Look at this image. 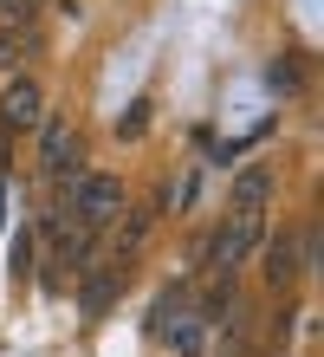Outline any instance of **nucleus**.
Wrapping results in <instances>:
<instances>
[{"mask_svg": "<svg viewBox=\"0 0 324 357\" xmlns=\"http://www.w3.org/2000/svg\"><path fill=\"white\" fill-rule=\"evenodd\" d=\"M33 137H39V182L65 188L84 169V137H78V123L65 117V111H46V117L33 123Z\"/></svg>", "mask_w": 324, "mask_h": 357, "instance_id": "nucleus-3", "label": "nucleus"}, {"mask_svg": "<svg viewBox=\"0 0 324 357\" xmlns=\"http://www.w3.org/2000/svg\"><path fill=\"white\" fill-rule=\"evenodd\" d=\"M259 241H266V215H221L194 260L214 266V273H240V266L259 254Z\"/></svg>", "mask_w": 324, "mask_h": 357, "instance_id": "nucleus-4", "label": "nucleus"}, {"mask_svg": "<svg viewBox=\"0 0 324 357\" xmlns=\"http://www.w3.org/2000/svg\"><path fill=\"white\" fill-rule=\"evenodd\" d=\"M59 208H65V215H72L78 227H84V234H111V221L123 215V202H130V188H123V176H111V169H91V162H84V169L72 176V182H65L59 188Z\"/></svg>", "mask_w": 324, "mask_h": 357, "instance_id": "nucleus-1", "label": "nucleus"}, {"mask_svg": "<svg viewBox=\"0 0 324 357\" xmlns=\"http://www.w3.org/2000/svg\"><path fill=\"white\" fill-rule=\"evenodd\" d=\"M78 280H84V312H104V305H111V292H117V266H98V260H91Z\"/></svg>", "mask_w": 324, "mask_h": 357, "instance_id": "nucleus-8", "label": "nucleus"}, {"mask_svg": "<svg viewBox=\"0 0 324 357\" xmlns=\"http://www.w3.org/2000/svg\"><path fill=\"white\" fill-rule=\"evenodd\" d=\"M156 221H162L156 202H123V215L111 221V234H117L111 254H117V260H137L143 247H149V234H156Z\"/></svg>", "mask_w": 324, "mask_h": 357, "instance_id": "nucleus-6", "label": "nucleus"}, {"mask_svg": "<svg viewBox=\"0 0 324 357\" xmlns=\"http://www.w3.org/2000/svg\"><path fill=\"white\" fill-rule=\"evenodd\" d=\"M33 254H39V234L33 227H13V254H7L13 280H33Z\"/></svg>", "mask_w": 324, "mask_h": 357, "instance_id": "nucleus-9", "label": "nucleus"}, {"mask_svg": "<svg viewBox=\"0 0 324 357\" xmlns=\"http://www.w3.org/2000/svg\"><path fill=\"white\" fill-rule=\"evenodd\" d=\"M46 85H39V72H7L0 78V162L13 156V137H33V123L46 117Z\"/></svg>", "mask_w": 324, "mask_h": 357, "instance_id": "nucleus-2", "label": "nucleus"}, {"mask_svg": "<svg viewBox=\"0 0 324 357\" xmlns=\"http://www.w3.org/2000/svg\"><path fill=\"white\" fill-rule=\"evenodd\" d=\"M266 202H272V162H247L227 182V215H266Z\"/></svg>", "mask_w": 324, "mask_h": 357, "instance_id": "nucleus-7", "label": "nucleus"}, {"mask_svg": "<svg viewBox=\"0 0 324 357\" xmlns=\"http://www.w3.org/2000/svg\"><path fill=\"white\" fill-rule=\"evenodd\" d=\"M272 85L286 91V98H292V91H305V52H286V59H272Z\"/></svg>", "mask_w": 324, "mask_h": 357, "instance_id": "nucleus-10", "label": "nucleus"}, {"mask_svg": "<svg viewBox=\"0 0 324 357\" xmlns=\"http://www.w3.org/2000/svg\"><path fill=\"white\" fill-rule=\"evenodd\" d=\"M259 273H266V286L272 292H292L298 286V273H305L318 254H311V247H305V234H292V227H279V234H272V227H266V241H259Z\"/></svg>", "mask_w": 324, "mask_h": 357, "instance_id": "nucleus-5", "label": "nucleus"}]
</instances>
